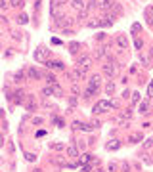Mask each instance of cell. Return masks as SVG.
<instances>
[{
    "label": "cell",
    "mask_w": 153,
    "mask_h": 172,
    "mask_svg": "<svg viewBox=\"0 0 153 172\" xmlns=\"http://www.w3.org/2000/svg\"><path fill=\"white\" fill-rule=\"evenodd\" d=\"M79 50H81V44H79V42H71V44H69V52H71V54H76Z\"/></svg>",
    "instance_id": "cell-15"
},
{
    "label": "cell",
    "mask_w": 153,
    "mask_h": 172,
    "mask_svg": "<svg viewBox=\"0 0 153 172\" xmlns=\"http://www.w3.org/2000/svg\"><path fill=\"white\" fill-rule=\"evenodd\" d=\"M54 124H58L59 128H63V119H59V117H54Z\"/></svg>",
    "instance_id": "cell-27"
},
{
    "label": "cell",
    "mask_w": 153,
    "mask_h": 172,
    "mask_svg": "<svg viewBox=\"0 0 153 172\" xmlns=\"http://www.w3.org/2000/svg\"><path fill=\"white\" fill-rule=\"evenodd\" d=\"M105 147L109 149V151H117V149L121 147V142H119V140H111V142H109V143H107Z\"/></svg>",
    "instance_id": "cell-10"
},
{
    "label": "cell",
    "mask_w": 153,
    "mask_h": 172,
    "mask_svg": "<svg viewBox=\"0 0 153 172\" xmlns=\"http://www.w3.org/2000/svg\"><path fill=\"white\" fill-rule=\"evenodd\" d=\"M23 96H25V94H23V90H17V92H15V103H21Z\"/></svg>",
    "instance_id": "cell-19"
},
{
    "label": "cell",
    "mask_w": 153,
    "mask_h": 172,
    "mask_svg": "<svg viewBox=\"0 0 153 172\" xmlns=\"http://www.w3.org/2000/svg\"><path fill=\"white\" fill-rule=\"evenodd\" d=\"M92 170V165H84V172H90Z\"/></svg>",
    "instance_id": "cell-36"
},
{
    "label": "cell",
    "mask_w": 153,
    "mask_h": 172,
    "mask_svg": "<svg viewBox=\"0 0 153 172\" xmlns=\"http://www.w3.org/2000/svg\"><path fill=\"white\" fill-rule=\"evenodd\" d=\"M17 21H19V23H21V25H25V23H27V21H29V17H27V14H21V15H19V17H17Z\"/></svg>",
    "instance_id": "cell-22"
},
{
    "label": "cell",
    "mask_w": 153,
    "mask_h": 172,
    "mask_svg": "<svg viewBox=\"0 0 153 172\" xmlns=\"http://www.w3.org/2000/svg\"><path fill=\"white\" fill-rule=\"evenodd\" d=\"M71 6H73L76 11H82V10L86 8V4L82 2V0H73V2H71Z\"/></svg>",
    "instance_id": "cell-11"
},
{
    "label": "cell",
    "mask_w": 153,
    "mask_h": 172,
    "mask_svg": "<svg viewBox=\"0 0 153 172\" xmlns=\"http://www.w3.org/2000/svg\"><path fill=\"white\" fill-rule=\"evenodd\" d=\"M33 122H35V124H42V119L40 117H35V119H33Z\"/></svg>",
    "instance_id": "cell-33"
},
{
    "label": "cell",
    "mask_w": 153,
    "mask_h": 172,
    "mask_svg": "<svg viewBox=\"0 0 153 172\" xmlns=\"http://www.w3.org/2000/svg\"><path fill=\"white\" fill-rule=\"evenodd\" d=\"M48 69H54V71H63V69H65V65L61 63V61H46L44 63Z\"/></svg>",
    "instance_id": "cell-7"
},
{
    "label": "cell",
    "mask_w": 153,
    "mask_h": 172,
    "mask_svg": "<svg viewBox=\"0 0 153 172\" xmlns=\"http://www.w3.org/2000/svg\"><path fill=\"white\" fill-rule=\"evenodd\" d=\"M46 80H48V84H50V86L58 84V80H56V77H54V75H48V77H46Z\"/></svg>",
    "instance_id": "cell-21"
},
{
    "label": "cell",
    "mask_w": 153,
    "mask_h": 172,
    "mask_svg": "<svg viewBox=\"0 0 153 172\" xmlns=\"http://www.w3.org/2000/svg\"><path fill=\"white\" fill-rule=\"evenodd\" d=\"M134 48H136V50H142V48H144V42H142L140 38H136V40H134Z\"/></svg>",
    "instance_id": "cell-24"
},
{
    "label": "cell",
    "mask_w": 153,
    "mask_h": 172,
    "mask_svg": "<svg viewBox=\"0 0 153 172\" xmlns=\"http://www.w3.org/2000/svg\"><path fill=\"white\" fill-rule=\"evenodd\" d=\"M109 2H113V4H115V0H109Z\"/></svg>",
    "instance_id": "cell-39"
},
{
    "label": "cell",
    "mask_w": 153,
    "mask_h": 172,
    "mask_svg": "<svg viewBox=\"0 0 153 172\" xmlns=\"http://www.w3.org/2000/svg\"><path fill=\"white\" fill-rule=\"evenodd\" d=\"M123 170H125V172H128V170H130V168H128V163H123Z\"/></svg>",
    "instance_id": "cell-37"
},
{
    "label": "cell",
    "mask_w": 153,
    "mask_h": 172,
    "mask_svg": "<svg viewBox=\"0 0 153 172\" xmlns=\"http://www.w3.org/2000/svg\"><path fill=\"white\" fill-rule=\"evenodd\" d=\"M115 168H117V165H115V163L109 165V172H115Z\"/></svg>",
    "instance_id": "cell-35"
},
{
    "label": "cell",
    "mask_w": 153,
    "mask_h": 172,
    "mask_svg": "<svg viewBox=\"0 0 153 172\" xmlns=\"http://www.w3.org/2000/svg\"><path fill=\"white\" fill-rule=\"evenodd\" d=\"M103 69V73L107 75V77H115V73H117V69H119V65L115 63V60H111V57H109V61L102 67Z\"/></svg>",
    "instance_id": "cell-3"
},
{
    "label": "cell",
    "mask_w": 153,
    "mask_h": 172,
    "mask_svg": "<svg viewBox=\"0 0 153 172\" xmlns=\"http://www.w3.org/2000/svg\"><path fill=\"white\" fill-rule=\"evenodd\" d=\"M69 105H71V107H75V105H76V99H75V98H71V99H69Z\"/></svg>",
    "instance_id": "cell-34"
},
{
    "label": "cell",
    "mask_w": 153,
    "mask_h": 172,
    "mask_svg": "<svg viewBox=\"0 0 153 172\" xmlns=\"http://www.w3.org/2000/svg\"><path fill=\"white\" fill-rule=\"evenodd\" d=\"M10 6H14V8H21V6H23V0H10Z\"/></svg>",
    "instance_id": "cell-20"
},
{
    "label": "cell",
    "mask_w": 153,
    "mask_h": 172,
    "mask_svg": "<svg viewBox=\"0 0 153 172\" xmlns=\"http://www.w3.org/2000/svg\"><path fill=\"white\" fill-rule=\"evenodd\" d=\"M113 92H115V82H113V80H109V82L105 84V94H107V96H111Z\"/></svg>",
    "instance_id": "cell-12"
},
{
    "label": "cell",
    "mask_w": 153,
    "mask_h": 172,
    "mask_svg": "<svg viewBox=\"0 0 153 172\" xmlns=\"http://www.w3.org/2000/svg\"><path fill=\"white\" fill-rule=\"evenodd\" d=\"M84 75H86L84 71H81V69H76V67H75V71H73L69 77H71L73 80H82V78H84Z\"/></svg>",
    "instance_id": "cell-9"
},
{
    "label": "cell",
    "mask_w": 153,
    "mask_h": 172,
    "mask_svg": "<svg viewBox=\"0 0 153 172\" xmlns=\"http://www.w3.org/2000/svg\"><path fill=\"white\" fill-rule=\"evenodd\" d=\"M67 155H69L71 159H76V157H79V149H76L75 145H71V147L67 149Z\"/></svg>",
    "instance_id": "cell-13"
},
{
    "label": "cell",
    "mask_w": 153,
    "mask_h": 172,
    "mask_svg": "<svg viewBox=\"0 0 153 172\" xmlns=\"http://www.w3.org/2000/svg\"><path fill=\"white\" fill-rule=\"evenodd\" d=\"M90 159H92V155H88V153H86V155H82V157H81V163H82V165H86Z\"/></svg>",
    "instance_id": "cell-26"
},
{
    "label": "cell",
    "mask_w": 153,
    "mask_h": 172,
    "mask_svg": "<svg viewBox=\"0 0 153 172\" xmlns=\"http://www.w3.org/2000/svg\"><path fill=\"white\" fill-rule=\"evenodd\" d=\"M25 157H27V161H31V163H33V161H35V159H37V157H35V155H33V153H27Z\"/></svg>",
    "instance_id": "cell-32"
},
{
    "label": "cell",
    "mask_w": 153,
    "mask_h": 172,
    "mask_svg": "<svg viewBox=\"0 0 153 172\" xmlns=\"http://www.w3.org/2000/svg\"><path fill=\"white\" fill-rule=\"evenodd\" d=\"M149 55H151V60H153V48H151V50H149Z\"/></svg>",
    "instance_id": "cell-38"
},
{
    "label": "cell",
    "mask_w": 153,
    "mask_h": 172,
    "mask_svg": "<svg viewBox=\"0 0 153 172\" xmlns=\"http://www.w3.org/2000/svg\"><path fill=\"white\" fill-rule=\"evenodd\" d=\"M140 140H142V134H140V132H136V134L130 136V143H138Z\"/></svg>",
    "instance_id": "cell-16"
},
{
    "label": "cell",
    "mask_w": 153,
    "mask_h": 172,
    "mask_svg": "<svg viewBox=\"0 0 153 172\" xmlns=\"http://www.w3.org/2000/svg\"><path fill=\"white\" fill-rule=\"evenodd\" d=\"M147 109H149V105H147V101H144V103H140V113H147Z\"/></svg>",
    "instance_id": "cell-23"
},
{
    "label": "cell",
    "mask_w": 153,
    "mask_h": 172,
    "mask_svg": "<svg viewBox=\"0 0 153 172\" xmlns=\"http://www.w3.org/2000/svg\"><path fill=\"white\" fill-rule=\"evenodd\" d=\"M42 96H54V88H52V86L42 88Z\"/></svg>",
    "instance_id": "cell-18"
},
{
    "label": "cell",
    "mask_w": 153,
    "mask_h": 172,
    "mask_svg": "<svg viewBox=\"0 0 153 172\" xmlns=\"http://www.w3.org/2000/svg\"><path fill=\"white\" fill-rule=\"evenodd\" d=\"M48 54H50V52H48L46 48H38V50L35 52V60H38V61H44V63H46V61H48V60H46V57H48Z\"/></svg>",
    "instance_id": "cell-5"
},
{
    "label": "cell",
    "mask_w": 153,
    "mask_h": 172,
    "mask_svg": "<svg viewBox=\"0 0 153 172\" xmlns=\"http://www.w3.org/2000/svg\"><path fill=\"white\" fill-rule=\"evenodd\" d=\"M52 88H54V96H63V90H61L59 84H54Z\"/></svg>",
    "instance_id": "cell-17"
},
{
    "label": "cell",
    "mask_w": 153,
    "mask_h": 172,
    "mask_svg": "<svg viewBox=\"0 0 153 172\" xmlns=\"http://www.w3.org/2000/svg\"><path fill=\"white\" fill-rule=\"evenodd\" d=\"M140 23H134V25H132V33H140Z\"/></svg>",
    "instance_id": "cell-30"
},
{
    "label": "cell",
    "mask_w": 153,
    "mask_h": 172,
    "mask_svg": "<svg viewBox=\"0 0 153 172\" xmlns=\"http://www.w3.org/2000/svg\"><path fill=\"white\" fill-rule=\"evenodd\" d=\"M96 57H98V60L105 57V48H100V50H98V52H96Z\"/></svg>",
    "instance_id": "cell-25"
},
{
    "label": "cell",
    "mask_w": 153,
    "mask_h": 172,
    "mask_svg": "<svg viewBox=\"0 0 153 172\" xmlns=\"http://www.w3.org/2000/svg\"><path fill=\"white\" fill-rule=\"evenodd\" d=\"M153 96V80L149 82V86H147V98H151Z\"/></svg>",
    "instance_id": "cell-29"
},
{
    "label": "cell",
    "mask_w": 153,
    "mask_h": 172,
    "mask_svg": "<svg viewBox=\"0 0 153 172\" xmlns=\"http://www.w3.org/2000/svg\"><path fill=\"white\" fill-rule=\"evenodd\" d=\"M140 99V94H138V92H134V94H132V103H136Z\"/></svg>",
    "instance_id": "cell-31"
},
{
    "label": "cell",
    "mask_w": 153,
    "mask_h": 172,
    "mask_svg": "<svg viewBox=\"0 0 153 172\" xmlns=\"http://www.w3.org/2000/svg\"><path fill=\"white\" fill-rule=\"evenodd\" d=\"M109 109H113V103L111 101H107V99H102V101H98L96 105L92 107V113L94 115H100V113H105Z\"/></svg>",
    "instance_id": "cell-1"
},
{
    "label": "cell",
    "mask_w": 153,
    "mask_h": 172,
    "mask_svg": "<svg viewBox=\"0 0 153 172\" xmlns=\"http://www.w3.org/2000/svg\"><path fill=\"white\" fill-rule=\"evenodd\" d=\"M144 147H146V149H149V147H153V140H151V138H147V140L144 142Z\"/></svg>",
    "instance_id": "cell-28"
},
{
    "label": "cell",
    "mask_w": 153,
    "mask_h": 172,
    "mask_svg": "<svg viewBox=\"0 0 153 172\" xmlns=\"http://www.w3.org/2000/svg\"><path fill=\"white\" fill-rule=\"evenodd\" d=\"M27 77H29V78H33V80H40V78H42V73H40V71H37L35 67H29V69H27Z\"/></svg>",
    "instance_id": "cell-6"
},
{
    "label": "cell",
    "mask_w": 153,
    "mask_h": 172,
    "mask_svg": "<svg viewBox=\"0 0 153 172\" xmlns=\"http://www.w3.org/2000/svg\"><path fill=\"white\" fill-rule=\"evenodd\" d=\"M14 80H15V82H23V80H25V71H17L14 75Z\"/></svg>",
    "instance_id": "cell-14"
},
{
    "label": "cell",
    "mask_w": 153,
    "mask_h": 172,
    "mask_svg": "<svg viewBox=\"0 0 153 172\" xmlns=\"http://www.w3.org/2000/svg\"><path fill=\"white\" fill-rule=\"evenodd\" d=\"M100 84H102V77H100V75H94V77L88 80V90H92L94 94H98V90H100Z\"/></svg>",
    "instance_id": "cell-4"
},
{
    "label": "cell",
    "mask_w": 153,
    "mask_h": 172,
    "mask_svg": "<svg viewBox=\"0 0 153 172\" xmlns=\"http://www.w3.org/2000/svg\"><path fill=\"white\" fill-rule=\"evenodd\" d=\"M151 126H153V124H151Z\"/></svg>",
    "instance_id": "cell-40"
},
{
    "label": "cell",
    "mask_w": 153,
    "mask_h": 172,
    "mask_svg": "<svg viewBox=\"0 0 153 172\" xmlns=\"http://www.w3.org/2000/svg\"><path fill=\"white\" fill-rule=\"evenodd\" d=\"M90 67H92V57H88V55H81L79 61H76V69H81V71L86 73Z\"/></svg>",
    "instance_id": "cell-2"
},
{
    "label": "cell",
    "mask_w": 153,
    "mask_h": 172,
    "mask_svg": "<svg viewBox=\"0 0 153 172\" xmlns=\"http://www.w3.org/2000/svg\"><path fill=\"white\" fill-rule=\"evenodd\" d=\"M117 46H119V48H123V50L128 48V40H126L125 34H119V37H117Z\"/></svg>",
    "instance_id": "cell-8"
}]
</instances>
